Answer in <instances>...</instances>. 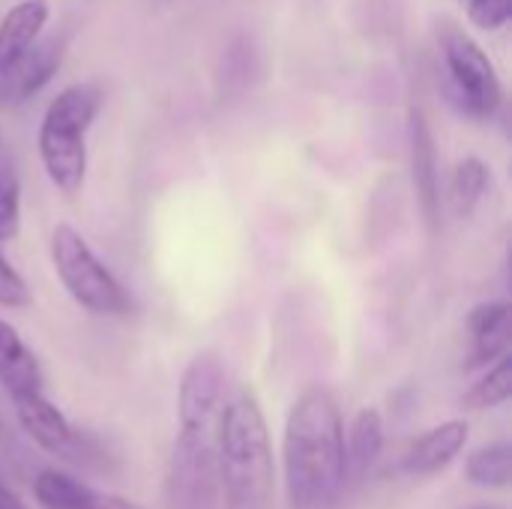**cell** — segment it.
<instances>
[{
	"instance_id": "21",
	"label": "cell",
	"mask_w": 512,
	"mask_h": 509,
	"mask_svg": "<svg viewBox=\"0 0 512 509\" xmlns=\"http://www.w3.org/2000/svg\"><path fill=\"white\" fill-rule=\"evenodd\" d=\"M468 21L486 33H495L501 27H507L512 18V0H468Z\"/></svg>"
},
{
	"instance_id": "26",
	"label": "cell",
	"mask_w": 512,
	"mask_h": 509,
	"mask_svg": "<svg viewBox=\"0 0 512 509\" xmlns=\"http://www.w3.org/2000/svg\"><path fill=\"white\" fill-rule=\"evenodd\" d=\"M462 3H468V0H462Z\"/></svg>"
},
{
	"instance_id": "16",
	"label": "cell",
	"mask_w": 512,
	"mask_h": 509,
	"mask_svg": "<svg viewBox=\"0 0 512 509\" xmlns=\"http://www.w3.org/2000/svg\"><path fill=\"white\" fill-rule=\"evenodd\" d=\"M384 453V417L378 408H360L345 435V471L348 480H363Z\"/></svg>"
},
{
	"instance_id": "3",
	"label": "cell",
	"mask_w": 512,
	"mask_h": 509,
	"mask_svg": "<svg viewBox=\"0 0 512 509\" xmlns=\"http://www.w3.org/2000/svg\"><path fill=\"white\" fill-rule=\"evenodd\" d=\"M102 87L93 81H75L63 87L45 108L36 150L48 183L60 195H78L87 177V132L102 111Z\"/></svg>"
},
{
	"instance_id": "19",
	"label": "cell",
	"mask_w": 512,
	"mask_h": 509,
	"mask_svg": "<svg viewBox=\"0 0 512 509\" xmlns=\"http://www.w3.org/2000/svg\"><path fill=\"white\" fill-rule=\"evenodd\" d=\"M465 477H468V483H474L480 489H507L512 477L510 444L498 441V444H486V447L474 450L465 459Z\"/></svg>"
},
{
	"instance_id": "8",
	"label": "cell",
	"mask_w": 512,
	"mask_h": 509,
	"mask_svg": "<svg viewBox=\"0 0 512 509\" xmlns=\"http://www.w3.org/2000/svg\"><path fill=\"white\" fill-rule=\"evenodd\" d=\"M225 402V363L213 351H201L183 372L177 390L180 423H216Z\"/></svg>"
},
{
	"instance_id": "1",
	"label": "cell",
	"mask_w": 512,
	"mask_h": 509,
	"mask_svg": "<svg viewBox=\"0 0 512 509\" xmlns=\"http://www.w3.org/2000/svg\"><path fill=\"white\" fill-rule=\"evenodd\" d=\"M285 492L291 509H336L348 486L345 423L336 399L312 387L288 411L282 438Z\"/></svg>"
},
{
	"instance_id": "6",
	"label": "cell",
	"mask_w": 512,
	"mask_h": 509,
	"mask_svg": "<svg viewBox=\"0 0 512 509\" xmlns=\"http://www.w3.org/2000/svg\"><path fill=\"white\" fill-rule=\"evenodd\" d=\"M165 509H216L222 501L216 468V423H180L165 471Z\"/></svg>"
},
{
	"instance_id": "20",
	"label": "cell",
	"mask_w": 512,
	"mask_h": 509,
	"mask_svg": "<svg viewBox=\"0 0 512 509\" xmlns=\"http://www.w3.org/2000/svg\"><path fill=\"white\" fill-rule=\"evenodd\" d=\"M21 231V183L0 168V243H12Z\"/></svg>"
},
{
	"instance_id": "11",
	"label": "cell",
	"mask_w": 512,
	"mask_h": 509,
	"mask_svg": "<svg viewBox=\"0 0 512 509\" xmlns=\"http://www.w3.org/2000/svg\"><path fill=\"white\" fill-rule=\"evenodd\" d=\"M69 36L66 33H51V36H39L24 57L0 78V90L6 99L12 102H27L30 96H36L60 69L63 54H66Z\"/></svg>"
},
{
	"instance_id": "13",
	"label": "cell",
	"mask_w": 512,
	"mask_h": 509,
	"mask_svg": "<svg viewBox=\"0 0 512 509\" xmlns=\"http://www.w3.org/2000/svg\"><path fill=\"white\" fill-rule=\"evenodd\" d=\"M471 426L465 420H447L429 432H423L405 453L402 468L414 477H435L447 471L468 447Z\"/></svg>"
},
{
	"instance_id": "9",
	"label": "cell",
	"mask_w": 512,
	"mask_h": 509,
	"mask_svg": "<svg viewBox=\"0 0 512 509\" xmlns=\"http://www.w3.org/2000/svg\"><path fill=\"white\" fill-rule=\"evenodd\" d=\"M408 156H411V177L420 210L429 228L441 222V171H438V147L429 129V120L420 108L408 111Z\"/></svg>"
},
{
	"instance_id": "15",
	"label": "cell",
	"mask_w": 512,
	"mask_h": 509,
	"mask_svg": "<svg viewBox=\"0 0 512 509\" xmlns=\"http://www.w3.org/2000/svg\"><path fill=\"white\" fill-rule=\"evenodd\" d=\"M42 387H45V378H42V366L36 354L24 345L18 330L0 318V390L6 396H18V393H30Z\"/></svg>"
},
{
	"instance_id": "17",
	"label": "cell",
	"mask_w": 512,
	"mask_h": 509,
	"mask_svg": "<svg viewBox=\"0 0 512 509\" xmlns=\"http://www.w3.org/2000/svg\"><path fill=\"white\" fill-rule=\"evenodd\" d=\"M492 186V168L480 159V156H465L453 177H450V186H447V201H450V210L459 216V219H468L486 198Z\"/></svg>"
},
{
	"instance_id": "24",
	"label": "cell",
	"mask_w": 512,
	"mask_h": 509,
	"mask_svg": "<svg viewBox=\"0 0 512 509\" xmlns=\"http://www.w3.org/2000/svg\"><path fill=\"white\" fill-rule=\"evenodd\" d=\"M6 438V426H3V420H0V441Z\"/></svg>"
},
{
	"instance_id": "23",
	"label": "cell",
	"mask_w": 512,
	"mask_h": 509,
	"mask_svg": "<svg viewBox=\"0 0 512 509\" xmlns=\"http://www.w3.org/2000/svg\"><path fill=\"white\" fill-rule=\"evenodd\" d=\"M0 509H27L18 495H12L6 486H0Z\"/></svg>"
},
{
	"instance_id": "22",
	"label": "cell",
	"mask_w": 512,
	"mask_h": 509,
	"mask_svg": "<svg viewBox=\"0 0 512 509\" xmlns=\"http://www.w3.org/2000/svg\"><path fill=\"white\" fill-rule=\"evenodd\" d=\"M30 303H33V294L24 276L0 252V309H27Z\"/></svg>"
},
{
	"instance_id": "5",
	"label": "cell",
	"mask_w": 512,
	"mask_h": 509,
	"mask_svg": "<svg viewBox=\"0 0 512 509\" xmlns=\"http://www.w3.org/2000/svg\"><path fill=\"white\" fill-rule=\"evenodd\" d=\"M438 48L462 114L474 120H495L504 108V84L483 45L459 24L444 21L438 30Z\"/></svg>"
},
{
	"instance_id": "7",
	"label": "cell",
	"mask_w": 512,
	"mask_h": 509,
	"mask_svg": "<svg viewBox=\"0 0 512 509\" xmlns=\"http://www.w3.org/2000/svg\"><path fill=\"white\" fill-rule=\"evenodd\" d=\"M9 402H12V411H15L18 426L24 429V435L36 447H42L45 453H54V456L78 459V453H81L78 432L72 429V423L66 420V414L42 390H30V393L9 396Z\"/></svg>"
},
{
	"instance_id": "2",
	"label": "cell",
	"mask_w": 512,
	"mask_h": 509,
	"mask_svg": "<svg viewBox=\"0 0 512 509\" xmlns=\"http://www.w3.org/2000/svg\"><path fill=\"white\" fill-rule=\"evenodd\" d=\"M216 468L225 509L276 507L270 429L249 387L231 393L216 417Z\"/></svg>"
},
{
	"instance_id": "18",
	"label": "cell",
	"mask_w": 512,
	"mask_h": 509,
	"mask_svg": "<svg viewBox=\"0 0 512 509\" xmlns=\"http://www.w3.org/2000/svg\"><path fill=\"white\" fill-rule=\"evenodd\" d=\"M512 393V357L504 354L501 360H495L492 366H486V372L465 390L462 396V408L465 411H492L510 402Z\"/></svg>"
},
{
	"instance_id": "4",
	"label": "cell",
	"mask_w": 512,
	"mask_h": 509,
	"mask_svg": "<svg viewBox=\"0 0 512 509\" xmlns=\"http://www.w3.org/2000/svg\"><path fill=\"white\" fill-rule=\"evenodd\" d=\"M51 264L66 288V294L99 318H126L132 312V300L120 279L99 261L90 243L78 228L60 222L51 231Z\"/></svg>"
},
{
	"instance_id": "10",
	"label": "cell",
	"mask_w": 512,
	"mask_h": 509,
	"mask_svg": "<svg viewBox=\"0 0 512 509\" xmlns=\"http://www.w3.org/2000/svg\"><path fill=\"white\" fill-rule=\"evenodd\" d=\"M33 498L39 509H144L141 504L114 495V492H102L66 471H54V468H42L33 477Z\"/></svg>"
},
{
	"instance_id": "25",
	"label": "cell",
	"mask_w": 512,
	"mask_h": 509,
	"mask_svg": "<svg viewBox=\"0 0 512 509\" xmlns=\"http://www.w3.org/2000/svg\"><path fill=\"white\" fill-rule=\"evenodd\" d=\"M480 509H492V507H480Z\"/></svg>"
},
{
	"instance_id": "12",
	"label": "cell",
	"mask_w": 512,
	"mask_h": 509,
	"mask_svg": "<svg viewBox=\"0 0 512 509\" xmlns=\"http://www.w3.org/2000/svg\"><path fill=\"white\" fill-rule=\"evenodd\" d=\"M512 306L507 300H489L468 315V369H486L510 354Z\"/></svg>"
},
{
	"instance_id": "14",
	"label": "cell",
	"mask_w": 512,
	"mask_h": 509,
	"mask_svg": "<svg viewBox=\"0 0 512 509\" xmlns=\"http://www.w3.org/2000/svg\"><path fill=\"white\" fill-rule=\"evenodd\" d=\"M51 18L48 0H18L0 18V78L24 57V51L42 36Z\"/></svg>"
}]
</instances>
